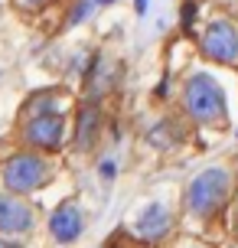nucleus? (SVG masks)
Segmentation results:
<instances>
[{"label": "nucleus", "instance_id": "1", "mask_svg": "<svg viewBox=\"0 0 238 248\" xmlns=\"http://www.w3.org/2000/svg\"><path fill=\"white\" fill-rule=\"evenodd\" d=\"M186 111L199 124H225V95L212 75L199 72L186 82Z\"/></svg>", "mask_w": 238, "mask_h": 248}, {"label": "nucleus", "instance_id": "2", "mask_svg": "<svg viewBox=\"0 0 238 248\" xmlns=\"http://www.w3.org/2000/svg\"><path fill=\"white\" fill-rule=\"evenodd\" d=\"M228 193H232V176L228 170L222 167H212V170H202L193 183H189V193H186V206L193 216H212L215 209L225 206Z\"/></svg>", "mask_w": 238, "mask_h": 248}, {"label": "nucleus", "instance_id": "3", "mask_svg": "<svg viewBox=\"0 0 238 248\" xmlns=\"http://www.w3.org/2000/svg\"><path fill=\"white\" fill-rule=\"evenodd\" d=\"M46 180H49V163L36 154H20V157L7 160V167H3V183L10 193H30V189L43 186Z\"/></svg>", "mask_w": 238, "mask_h": 248}, {"label": "nucleus", "instance_id": "4", "mask_svg": "<svg viewBox=\"0 0 238 248\" xmlns=\"http://www.w3.org/2000/svg\"><path fill=\"white\" fill-rule=\"evenodd\" d=\"M202 52L215 62H238V30L225 20L209 23L202 36Z\"/></svg>", "mask_w": 238, "mask_h": 248}, {"label": "nucleus", "instance_id": "5", "mask_svg": "<svg viewBox=\"0 0 238 248\" xmlns=\"http://www.w3.org/2000/svg\"><path fill=\"white\" fill-rule=\"evenodd\" d=\"M62 127H65L62 114H36L26 124L23 137L33 147H59L62 144Z\"/></svg>", "mask_w": 238, "mask_h": 248}, {"label": "nucleus", "instance_id": "6", "mask_svg": "<svg viewBox=\"0 0 238 248\" xmlns=\"http://www.w3.org/2000/svg\"><path fill=\"white\" fill-rule=\"evenodd\" d=\"M33 225V206L23 202L20 196H0V232L7 235H20Z\"/></svg>", "mask_w": 238, "mask_h": 248}, {"label": "nucleus", "instance_id": "7", "mask_svg": "<svg viewBox=\"0 0 238 248\" xmlns=\"http://www.w3.org/2000/svg\"><path fill=\"white\" fill-rule=\"evenodd\" d=\"M49 229H52V235L59 238V242H75L78 235H82V229H85V219H82V209H78L75 202H62L59 209L52 212V219H49Z\"/></svg>", "mask_w": 238, "mask_h": 248}, {"label": "nucleus", "instance_id": "8", "mask_svg": "<svg viewBox=\"0 0 238 248\" xmlns=\"http://www.w3.org/2000/svg\"><path fill=\"white\" fill-rule=\"evenodd\" d=\"M166 229H170V212H166V206H160V202H153L150 209H144V216L137 219V235L140 238L157 242V238L166 235Z\"/></svg>", "mask_w": 238, "mask_h": 248}, {"label": "nucleus", "instance_id": "9", "mask_svg": "<svg viewBox=\"0 0 238 248\" xmlns=\"http://www.w3.org/2000/svg\"><path fill=\"white\" fill-rule=\"evenodd\" d=\"M98 127H101V111L88 105L85 111L78 114V134H75V140H78L82 150H88L95 140H98Z\"/></svg>", "mask_w": 238, "mask_h": 248}, {"label": "nucleus", "instance_id": "10", "mask_svg": "<svg viewBox=\"0 0 238 248\" xmlns=\"http://www.w3.org/2000/svg\"><path fill=\"white\" fill-rule=\"evenodd\" d=\"M88 10H91V0H85V3H78V7H75V13L69 16V23H82V20L88 16Z\"/></svg>", "mask_w": 238, "mask_h": 248}, {"label": "nucleus", "instance_id": "11", "mask_svg": "<svg viewBox=\"0 0 238 248\" xmlns=\"http://www.w3.org/2000/svg\"><path fill=\"white\" fill-rule=\"evenodd\" d=\"M193 16H196V3H186V7H183V20L193 23Z\"/></svg>", "mask_w": 238, "mask_h": 248}, {"label": "nucleus", "instance_id": "12", "mask_svg": "<svg viewBox=\"0 0 238 248\" xmlns=\"http://www.w3.org/2000/svg\"><path fill=\"white\" fill-rule=\"evenodd\" d=\"M101 176H104V180H111V176H114V163H111V160L101 163Z\"/></svg>", "mask_w": 238, "mask_h": 248}, {"label": "nucleus", "instance_id": "13", "mask_svg": "<svg viewBox=\"0 0 238 248\" xmlns=\"http://www.w3.org/2000/svg\"><path fill=\"white\" fill-rule=\"evenodd\" d=\"M232 229H235V235H238V206H235V212H232Z\"/></svg>", "mask_w": 238, "mask_h": 248}, {"label": "nucleus", "instance_id": "14", "mask_svg": "<svg viewBox=\"0 0 238 248\" xmlns=\"http://www.w3.org/2000/svg\"><path fill=\"white\" fill-rule=\"evenodd\" d=\"M26 7H39V3H46V0H23Z\"/></svg>", "mask_w": 238, "mask_h": 248}, {"label": "nucleus", "instance_id": "15", "mask_svg": "<svg viewBox=\"0 0 238 248\" xmlns=\"http://www.w3.org/2000/svg\"><path fill=\"white\" fill-rule=\"evenodd\" d=\"M0 248H20V245H13V242H3V238H0Z\"/></svg>", "mask_w": 238, "mask_h": 248}, {"label": "nucleus", "instance_id": "16", "mask_svg": "<svg viewBox=\"0 0 238 248\" xmlns=\"http://www.w3.org/2000/svg\"><path fill=\"white\" fill-rule=\"evenodd\" d=\"M104 3H108V0H104Z\"/></svg>", "mask_w": 238, "mask_h": 248}]
</instances>
